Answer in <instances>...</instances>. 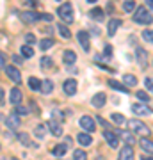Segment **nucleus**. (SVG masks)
<instances>
[{
  "label": "nucleus",
  "instance_id": "nucleus-1",
  "mask_svg": "<svg viewBox=\"0 0 153 160\" xmlns=\"http://www.w3.org/2000/svg\"><path fill=\"white\" fill-rule=\"evenodd\" d=\"M134 20H135V23H141V25H150V23H153L151 12H148V9H146L144 6H139V7L135 9Z\"/></svg>",
  "mask_w": 153,
  "mask_h": 160
},
{
  "label": "nucleus",
  "instance_id": "nucleus-2",
  "mask_svg": "<svg viewBox=\"0 0 153 160\" xmlns=\"http://www.w3.org/2000/svg\"><path fill=\"white\" fill-rule=\"evenodd\" d=\"M59 16H61V20L64 23H71L73 22V6L69 2L63 4V6L59 7Z\"/></svg>",
  "mask_w": 153,
  "mask_h": 160
},
{
  "label": "nucleus",
  "instance_id": "nucleus-3",
  "mask_svg": "<svg viewBox=\"0 0 153 160\" xmlns=\"http://www.w3.org/2000/svg\"><path fill=\"white\" fill-rule=\"evenodd\" d=\"M128 126H130L134 133H142V135H150V128H148L144 123H141L139 119H130L128 121Z\"/></svg>",
  "mask_w": 153,
  "mask_h": 160
},
{
  "label": "nucleus",
  "instance_id": "nucleus-4",
  "mask_svg": "<svg viewBox=\"0 0 153 160\" xmlns=\"http://www.w3.org/2000/svg\"><path fill=\"white\" fill-rule=\"evenodd\" d=\"M80 126H82L85 132L93 133V132H94V128H96L94 118H91V116H82V118H80Z\"/></svg>",
  "mask_w": 153,
  "mask_h": 160
},
{
  "label": "nucleus",
  "instance_id": "nucleus-5",
  "mask_svg": "<svg viewBox=\"0 0 153 160\" xmlns=\"http://www.w3.org/2000/svg\"><path fill=\"white\" fill-rule=\"evenodd\" d=\"M6 73H7V77L14 82V84H22V75H20V69L18 68H14V66H6Z\"/></svg>",
  "mask_w": 153,
  "mask_h": 160
},
{
  "label": "nucleus",
  "instance_id": "nucleus-6",
  "mask_svg": "<svg viewBox=\"0 0 153 160\" xmlns=\"http://www.w3.org/2000/svg\"><path fill=\"white\" fill-rule=\"evenodd\" d=\"M135 158V153H134V148L132 146H123L119 149V160H134Z\"/></svg>",
  "mask_w": 153,
  "mask_h": 160
},
{
  "label": "nucleus",
  "instance_id": "nucleus-7",
  "mask_svg": "<svg viewBox=\"0 0 153 160\" xmlns=\"http://www.w3.org/2000/svg\"><path fill=\"white\" fill-rule=\"evenodd\" d=\"M132 112L137 116H148V114H151V109L148 107V103L146 105H142V103H134L132 105Z\"/></svg>",
  "mask_w": 153,
  "mask_h": 160
},
{
  "label": "nucleus",
  "instance_id": "nucleus-8",
  "mask_svg": "<svg viewBox=\"0 0 153 160\" xmlns=\"http://www.w3.org/2000/svg\"><path fill=\"white\" fill-rule=\"evenodd\" d=\"M103 139L109 142V146L110 148H118L119 144V137L114 133V132H109V130H103Z\"/></svg>",
  "mask_w": 153,
  "mask_h": 160
},
{
  "label": "nucleus",
  "instance_id": "nucleus-9",
  "mask_svg": "<svg viewBox=\"0 0 153 160\" xmlns=\"http://www.w3.org/2000/svg\"><path fill=\"white\" fill-rule=\"evenodd\" d=\"M135 57H137V62H139L141 68H144V66L148 64V52L144 50V48L137 46V48H135Z\"/></svg>",
  "mask_w": 153,
  "mask_h": 160
},
{
  "label": "nucleus",
  "instance_id": "nucleus-10",
  "mask_svg": "<svg viewBox=\"0 0 153 160\" xmlns=\"http://www.w3.org/2000/svg\"><path fill=\"white\" fill-rule=\"evenodd\" d=\"M77 39H79V43L82 45L84 52H89V34H87L85 30H79V32H77Z\"/></svg>",
  "mask_w": 153,
  "mask_h": 160
},
{
  "label": "nucleus",
  "instance_id": "nucleus-11",
  "mask_svg": "<svg viewBox=\"0 0 153 160\" xmlns=\"http://www.w3.org/2000/svg\"><path fill=\"white\" fill-rule=\"evenodd\" d=\"M105 102H107V96H105V92H96L94 96L91 98V105H94L96 109L103 107V105H105Z\"/></svg>",
  "mask_w": 153,
  "mask_h": 160
},
{
  "label": "nucleus",
  "instance_id": "nucleus-12",
  "mask_svg": "<svg viewBox=\"0 0 153 160\" xmlns=\"http://www.w3.org/2000/svg\"><path fill=\"white\" fill-rule=\"evenodd\" d=\"M46 128H48V130H50L54 135H55V137H61V135H63V126L59 125L55 119H50V121H48Z\"/></svg>",
  "mask_w": 153,
  "mask_h": 160
},
{
  "label": "nucleus",
  "instance_id": "nucleus-13",
  "mask_svg": "<svg viewBox=\"0 0 153 160\" xmlns=\"http://www.w3.org/2000/svg\"><path fill=\"white\" fill-rule=\"evenodd\" d=\"M64 92L68 94V96H73L75 92H77V80L73 78H68L64 82Z\"/></svg>",
  "mask_w": 153,
  "mask_h": 160
},
{
  "label": "nucleus",
  "instance_id": "nucleus-14",
  "mask_svg": "<svg viewBox=\"0 0 153 160\" xmlns=\"http://www.w3.org/2000/svg\"><path fill=\"white\" fill-rule=\"evenodd\" d=\"M22 20L25 23H34V22L39 20V14L34 12V11H25V12H22Z\"/></svg>",
  "mask_w": 153,
  "mask_h": 160
},
{
  "label": "nucleus",
  "instance_id": "nucleus-15",
  "mask_svg": "<svg viewBox=\"0 0 153 160\" xmlns=\"http://www.w3.org/2000/svg\"><path fill=\"white\" fill-rule=\"evenodd\" d=\"M119 25H121V20H118V18H112V20H109L107 34H109V36H114V34H116V30L119 29Z\"/></svg>",
  "mask_w": 153,
  "mask_h": 160
},
{
  "label": "nucleus",
  "instance_id": "nucleus-16",
  "mask_svg": "<svg viewBox=\"0 0 153 160\" xmlns=\"http://www.w3.org/2000/svg\"><path fill=\"white\" fill-rule=\"evenodd\" d=\"M139 146H141L144 151H146L148 155H153V141H150V139L142 137L141 141H139Z\"/></svg>",
  "mask_w": 153,
  "mask_h": 160
},
{
  "label": "nucleus",
  "instance_id": "nucleus-17",
  "mask_svg": "<svg viewBox=\"0 0 153 160\" xmlns=\"http://www.w3.org/2000/svg\"><path fill=\"white\" fill-rule=\"evenodd\" d=\"M63 61H64L66 64H68V66H71V64L77 62V55H75V53H73L71 50H66V52L63 53Z\"/></svg>",
  "mask_w": 153,
  "mask_h": 160
},
{
  "label": "nucleus",
  "instance_id": "nucleus-18",
  "mask_svg": "<svg viewBox=\"0 0 153 160\" xmlns=\"http://www.w3.org/2000/svg\"><path fill=\"white\" fill-rule=\"evenodd\" d=\"M9 100H11V103H14V105H18V103L22 102V91H20L18 87H14V89H11V94H9Z\"/></svg>",
  "mask_w": 153,
  "mask_h": 160
},
{
  "label": "nucleus",
  "instance_id": "nucleus-19",
  "mask_svg": "<svg viewBox=\"0 0 153 160\" xmlns=\"http://www.w3.org/2000/svg\"><path fill=\"white\" fill-rule=\"evenodd\" d=\"M119 137L123 139L128 146H134L135 144V137H134V133H130V132H119Z\"/></svg>",
  "mask_w": 153,
  "mask_h": 160
},
{
  "label": "nucleus",
  "instance_id": "nucleus-20",
  "mask_svg": "<svg viewBox=\"0 0 153 160\" xmlns=\"http://www.w3.org/2000/svg\"><path fill=\"white\" fill-rule=\"evenodd\" d=\"M6 125L9 126V128H18V126H20V119H18V114H16V112L7 118V119H6Z\"/></svg>",
  "mask_w": 153,
  "mask_h": 160
},
{
  "label": "nucleus",
  "instance_id": "nucleus-21",
  "mask_svg": "<svg viewBox=\"0 0 153 160\" xmlns=\"http://www.w3.org/2000/svg\"><path fill=\"white\" fill-rule=\"evenodd\" d=\"M77 141H79L82 146H89L93 142V139H91V133H79L77 135Z\"/></svg>",
  "mask_w": 153,
  "mask_h": 160
},
{
  "label": "nucleus",
  "instance_id": "nucleus-22",
  "mask_svg": "<svg viewBox=\"0 0 153 160\" xmlns=\"http://www.w3.org/2000/svg\"><path fill=\"white\" fill-rule=\"evenodd\" d=\"M66 151H68V148H66L64 144H57L55 148L52 149V155H55V157H64Z\"/></svg>",
  "mask_w": 153,
  "mask_h": 160
},
{
  "label": "nucleus",
  "instance_id": "nucleus-23",
  "mask_svg": "<svg viewBox=\"0 0 153 160\" xmlns=\"http://www.w3.org/2000/svg\"><path fill=\"white\" fill-rule=\"evenodd\" d=\"M109 86L112 87V89H116V91L128 92V87H126V86H123V84H119V82H116V80H109Z\"/></svg>",
  "mask_w": 153,
  "mask_h": 160
},
{
  "label": "nucleus",
  "instance_id": "nucleus-24",
  "mask_svg": "<svg viewBox=\"0 0 153 160\" xmlns=\"http://www.w3.org/2000/svg\"><path fill=\"white\" fill-rule=\"evenodd\" d=\"M28 87L32 89V91H41V82L36 77H30L28 78Z\"/></svg>",
  "mask_w": 153,
  "mask_h": 160
},
{
  "label": "nucleus",
  "instance_id": "nucleus-25",
  "mask_svg": "<svg viewBox=\"0 0 153 160\" xmlns=\"http://www.w3.org/2000/svg\"><path fill=\"white\" fill-rule=\"evenodd\" d=\"M54 91V84H52L50 80H45V82H41V92H45V94H50Z\"/></svg>",
  "mask_w": 153,
  "mask_h": 160
},
{
  "label": "nucleus",
  "instance_id": "nucleus-26",
  "mask_svg": "<svg viewBox=\"0 0 153 160\" xmlns=\"http://www.w3.org/2000/svg\"><path fill=\"white\" fill-rule=\"evenodd\" d=\"M57 29H59V34H61V38H64V39H69V38H71V32H69V29L66 27V25H63V23H61Z\"/></svg>",
  "mask_w": 153,
  "mask_h": 160
},
{
  "label": "nucleus",
  "instance_id": "nucleus-27",
  "mask_svg": "<svg viewBox=\"0 0 153 160\" xmlns=\"http://www.w3.org/2000/svg\"><path fill=\"white\" fill-rule=\"evenodd\" d=\"M123 82H125L126 87H134L137 84V78L134 75H125V77H123Z\"/></svg>",
  "mask_w": 153,
  "mask_h": 160
},
{
  "label": "nucleus",
  "instance_id": "nucleus-28",
  "mask_svg": "<svg viewBox=\"0 0 153 160\" xmlns=\"http://www.w3.org/2000/svg\"><path fill=\"white\" fill-rule=\"evenodd\" d=\"M50 46H54V39H50V38H45V39L39 41V48L41 50H48Z\"/></svg>",
  "mask_w": 153,
  "mask_h": 160
},
{
  "label": "nucleus",
  "instance_id": "nucleus-29",
  "mask_svg": "<svg viewBox=\"0 0 153 160\" xmlns=\"http://www.w3.org/2000/svg\"><path fill=\"white\" fill-rule=\"evenodd\" d=\"M22 55H23L25 59L32 57V55H34V50H32L28 45H23V46H22Z\"/></svg>",
  "mask_w": 153,
  "mask_h": 160
},
{
  "label": "nucleus",
  "instance_id": "nucleus-30",
  "mask_svg": "<svg viewBox=\"0 0 153 160\" xmlns=\"http://www.w3.org/2000/svg\"><path fill=\"white\" fill-rule=\"evenodd\" d=\"M134 9H135V2L134 0H126L125 4H123V11L125 12H132Z\"/></svg>",
  "mask_w": 153,
  "mask_h": 160
},
{
  "label": "nucleus",
  "instance_id": "nucleus-31",
  "mask_svg": "<svg viewBox=\"0 0 153 160\" xmlns=\"http://www.w3.org/2000/svg\"><path fill=\"white\" fill-rule=\"evenodd\" d=\"M45 132H46V126L39 125V126H36V130H34V135H36L38 139H43V137H45Z\"/></svg>",
  "mask_w": 153,
  "mask_h": 160
},
{
  "label": "nucleus",
  "instance_id": "nucleus-32",
  "mask_svg": "<svg viewBox=\"0 0 153 160\" xmlns=\"http://www.w3.org/2000/svg\"><path fill=\"white\" fill-rule=\"evenodd\" d=\"M91 18H94V20H103V11L100 7H94V9L91 11Z\"/></svg>",
  "mask_w": 153,
  "mask_h": 160
},
{
  "label": "nucleus",
  "instance_id": "nucleus-33",
  "mask_svg": "<svg viewBox=\"0 0 153 160\" xmlns=\"http://www.w3.org/2000/svg\"><path fill=\"white\" fill-rule=\"evenodd\" d=\"M73 160H87V155H85V151H82V149H75Z\"/></svg>",
  "mask_w": 153,
  "mask_h": 160
},
{
  "label": "nucleus",
  "instance_id": "nucleus-34",
  "mask_svg": "<svg viewBox=\"0 0 153 160\" xmlns=\"http://www.w3.org/2000/svg\"><path fill=\"white\" fill-rule=\"evenodd\" d=\"M110 119H112L116 125H125V118H123L121 114H112L110 116Z\"/></svg>",
  "mask_w": 153,
  "mask_h": 160
},
{
  "label": "nucleus",
  "instance_id": "nucleus-35",
  "mask_svg": "<svg viewBox=\"0 0 153 160\" xmlns=\"http://www.w3.org/2000/svg\"><path fill=\"white\" fill-rule=\"evenodd\" d=\"M142 39L148 43H153V30H144L142 32Z\"/></svg>",
  "mask_w": 153,
  "mask_h": 160
},
{
  "label": "nucleus",
  "instance_id": "nucleus-36",
  "mask_svg": "<svg viewBox=\"0 0 153 160\" xmlns=\"http://www.w3.org/2000/svg\"><path fill=\"white\" fill-rule=\"evenodd\" d=\"M41 68H43V69L52 68V59L50 57H43V59H41Z\"/></svg>",
  "mask_w": 153,
  "mask_h": 160
},
{
  "label": "nucleus",
  "instance_id": "nucleus-37",
  "mask_svg": "<svg viewBox=\"0 0 153 160\" xmlns=\"http://www.w3.org/2000/svg\"><path fill=\"white\" fill-rule=\"evenodd\" d=\"M137 94V98H139V100H141V102H150V96H148V92H144V91H137L135 92Z\"/></svg>",
  "mask_w": 153,
  "mask_h": 160
},
{
  "label": "nucleus",
  "instance_id": "nucleus-38",
  "mask_svg": "<svg viewBox=\"0 0 153 160\" xmlns=\"http://www.w3.org/2000/svg\"><path fill=\"white\" fill-rule=\"evenodd\" d=\"M144 86H146L148 91L153 92V77H146V78H144Z\"/></svg>",
  "mask_w": 153,
  "mask_h": 160
},
{
  "label": "nucleus",
  "instance_id": "nucleus-39",
  "mask_svg": "<svg viewBox=\"0 0 153 160\" xmlns=\"http://www.w3.org/2000/svg\"><path fill=\"white\" fill-rule=\"evenodd\" d=\"M18 139H20V141H22L25 146H30V141H28V135H27V133H18Z\"/></svg>",
  "mask_w": 153,
  "mask_h": 160
},
{
  "label": "nucleus",
  "instance_id": "nucleus-40",
  "mask_svg": "<svg viewBox=\"0 0 153 160\" xmlns=\"http://www.w3.org/2000/svg\"><path fill=\"white\" fill-rule=\"evenodd\" d=\"M25 41H27L28 45H34L36 43V36L34 34H25Z\"/></svg>",
  "mask_w": 153,
  "mask_h": 160
},
{
  "label": "nucleus",
  "instance_id": "nucleus-41",
  "mask_svg": "<svg viewBox=\"0 0 153 160\" xmlns=\"http://www.w3.org/2000/svg\"><path fill=\"white\" fill-rule=\"evenodd\" d=\"M28 112H30V109H27V107H20V105H18L16 107V114H28Z\"/></svg>",
  "mask_w": 153,
  "mask_h": 160
},
{
  "label": "nucleus",
  "instance_id": "nucleus-42",
  "mask_svg": "<svg viewBox=\"0 0 153 160\" xmlns=\"http://www.w3.org/2000/svg\"><path fill=\"white\" fill-rule=\"evenodd\" d=\"M0 68H6V55H4V52H0Z\"/></svg>",
  "mask_w": 153,
  "mask_h": 160
},
{
  "label": "nucleus",
  "instance_id": "nucleus-43",
  "mask_svg": "<svg viewBox=\"0 0 153 160\" xmlns=\"http://www.w3.org/2000/svg\"><path fill=\"white\" fill-rule=\"evenodd\" d=\"M39 18H41V20H45V22H52V20H54L52 14H46V12H45V14H39Z\"/></svg>",
  "mask_w": 153,
  "mask_h": 160
},
{
  "label": "nucleus",
  "instance_id": "nucleus-44",
  "mask_svg": "<svg viewBox=\"0 0 153 160\" xmlns=\"http://www.w3.org/2000/svg\"><path fill=\"white\" fill-rule=\"evenodd\" d=\"M103 53H105V55H110V53H112V46L107 45L105 48H103Z\"/></svg>",
  "mask_w": 153,
  "mask_h": 160
},
{
  "label": "nucleus",
  "instance_id": "nucleus-45",
  "mask_svg": "<svg viewBox=\"0 0 153 160\" xmlns=\"http://www.w3.org/2000/svg\"><path fill=\"white\" fill-rule=\"evenodd\" d=\"M25 4H27L28 7H36V6H38V2H36V0H27Z\"/></svg>",
  "mask_w": 153,
  "mask_h": 160
},
{
  "label": "nucleus",
  "instance_id": "nucleus-46",
  "mask_svg": "<svg viewBox=\"0 0 153 160\" xmlns=\"http://www.w3.org/2000/svg\"><path fill=\"white\" fill-rule=\"evenodd\" d=\"M146 6L150 7V11H153V0H146Z\"/></svg>",
  "mask_w": 153,
  "mask_h": 160
},
{
  "label": "nucleus",
  "instance_id": "nucleus-47",
  "mask_svg": "<svg viewBox=\"0 0 153 160\" xmlns=\"http://www.w3.org/2000/svg\"><path fill=\"white\" fill-rule=\"evenodd\" d=\"M13 61H14L16 64H22V59L18 57V55H14V57H13Z\"/></svg>",
  "mask_w": 153,
  "mask_h": 160
},
{
  "label": "nucleus",
  "instance_id": "nucleus-48",
  "mask_svg": "<svg viewBox=\"0 0 153 160\" xmlns=\"http://www.w3.org/2000/svg\"><path fill=\"white\" fill-rule=\"evenodd\" d=\"M4 102V89H0V103Z\"/></svg>",
  "mask_w": 153,
  "mask_h": 160
},
{
  "label": "nucleus",
  "instance_id": "nucleus-49",
  "mask_svg": "<svg viewBox=\"0 0 153 160\" xmlns=\"http://www.w3.org/2000/svg\"><path fill=\"white\" fill-rule=\"evenodd\" d=\"M141 160H153V158H151V157H146V155H144V157H142Z\"/></svg>",
  "mask_w": 153,
  "mask_h": 160
},
{
  "label": "nucleus",
  "instance_id": "nucleus-50",
  "mask_svg": "<svg viewBox=\"0 0 153 160\" xmlns=\"http://www.w3.org/2000/svg\"><path fill=\"white\" fill-rule=\"evenodd\" d=\"M87 2H89V4H94V2H96V0H87Z\"/></svg>",
  "mask_w": 153,
  "mask_h": 160
},
{
  "label": "nucleus",
  "instance_id": "nucleus-51",
  "mask_svg": "<svg viewBox=\"0 0 153 160\" xmlns=\"http://www.w3.org/2000/svg\"><path fill=\"white\" fill-rule=\"evenodd\" d=\"M4 160H6V158H4ZM11 160H18V158H11Z\"/></svg>",
  "mask_w": 153,
  "mask_h": 160
}]
</instances>
